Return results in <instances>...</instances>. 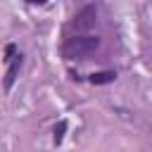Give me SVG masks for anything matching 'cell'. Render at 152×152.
Listing matches in <instances>:
<instances>
[{"label":"cell","instance_id":"cell-3","mask_svg":"<svg viewBox=\"0 0 152 152\" xmlns=\"http://www.w3.org/2000/svg\"><path fill=\"white\" fill-rule=\"evenodd\" d=\"M19 66H21V55H17V57L12 59V64H10V69H7V76H5V88H7V90L12 88V83H14V78H17Z\"/></svg>","mask_w":152,"mask_h":152},{"label":"cell","instance_id":"cell-5","mask_svg":"<svg viewBox=\"0 0 152 152\" xmlns=\"http://www.w3.org/2000/svg\"><path fill=\"white\" fill-rule=\"evenodd\" d=\"M64 128H66V124L62 121V124H59V128L55 131V142H62V135H64Z\"/></svg>","mask_w":152,"mask_h":152},{"label":"cell","instance_id":"cell-2","mask_svg":"<svg viewBox=\"0 0 152 152\" xmlns=\"http://www.w3.org/2000/svg\"><path fill=\"white\" fill-rule=\"evenodd\" d=\"M95 19H97V10H95L93 5H88V7H83V10L74 17V28H76V31H86V28H90V26L95 24Z\"/></svg>","mask_w":152,"mask_h":152},{"label":"cell","instance_id":"cell-1","mask_svg":"<svg viewBox=\"0 0 152 152\" xmlns=\"http://www.w3.org/2000/svg\"><path fill=\"white\" fill-rule=\"evenodd\" d=\"M97 43H100V40H97L95 36H76V38H69V40L64 43L62 52H64V57H69V59H83V57H88L90 52H95Z\"/></svg>","mask_w":152,"mask_h":152},{"label":"cell","instance_id":"cell-4","mask_svg":"<svg viewBox=\"0 0 152 152\" xmlns=\"http://www.w3.org/2000/svg\"><path fill=\"white\" fill-rule=\"evenodd\" d=\"M114 78H116V74H114V71H97V74H90V83H95V86L112 83Z\"/></svg>","mask_w":152,"mask_h":152}]
</instances>
